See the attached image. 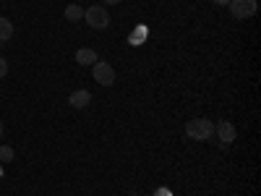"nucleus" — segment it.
<instances>
[{
    "instance_id": "obj_1",
    "label": "nucleus",
    "mask_w": 261,
    "mask_h": 196,
    "mask_svg": "<svg viewBox=\"0 0 261 196\" xmlns=\"http://www.w3.org/2000/svg\"><path fill=\"white\" fill-rule=\"evenodd\" d=\"M212 134H214V123L206 118H193L186 123V136L193 141H206Z\"/></svg>"
},
{
    "instance_id": "obj_2",
    "label": "nucleus",
    "mask_w": 261,
    "mask_h": 196,
    "mask_svg": "<svg viewBox=\"0 0 261 196\" xmlns=\"http://www.w3.org/2000/svg\"><path fill=\"white\" fill-rule=\"evenodd\" d=\"M84 21L92 29H107L110 27V13H107V8H102V6H92V8L84 11Z\"/></svg>"
},
{
    "instance_id": "obj_3",
    "label": "nucleus",
    "mask_w": 261,
    "mask_h": 196,
    "mask_svg": "<svg viewBox=\"0 0 261 196\" xmlns=\"http://www.w3.org/2000/svg\"><path fill=\"white\" fill-rule=\"evenodd\" d=\"M92 76H94V81L102 84V86H113V84H115V68H113L110 63H105V60H97V63L92 65Z\"/></svg>"
},
{
    "instance_id": "obj_4",
    "label": "nucleus",
    "mask_w": 261,
    "mask_h": 196,
    "mask_svg": "<svg viewBox=\"0 0 261 196\" xmlns=\"http://www.w3.org/2000/svg\"><path fill=\"white\" fill-rule=\"evenodd\" d=\"M230 13L232 18L243 21V18H253L256 16V0H230Z\"/></svg>"
},
{
    "instance_id": "obj_5",
    "label": "nucleus",
    "mask_w": 261,
    "mask_h": 196,
    "mask_svg": "<svg viewBox=\"0 0 261 196\" xmlns=\"http://www.w3.org/2000/svg\"><path fill=\"white\" fill-rule=\"evenodd\" d=\"M214 134L220 136L222 146H227V144H232V141H235V136H238V131H235V126H232L230 120H220V123L214 126Z\"/></svg>"
},
{
    "instance_id": "obj_6",
    "label": "nucleus",
    "mask_w": 261,
    "mask_h": 196,
    "mask_svg": "<svg viewBox=\"0 0 261 196\" xmlns=\"http://www.w3.org/2000/svg\"><path fill=\"white\" fill-rule=\"evenodd\" d=\"M89 102H92V92H86V89H76V92L68 97V105L76 107V110H84Z\"/></svg>"
},
{
    "instance_id": "obj_7",
    "label": "nucleus",
    "mask_w": 261,
    "mask_h": 196,
    "mask_svg": "<svg viewBox=\"0 0 261 196\" xmlns=\"http://www.w3.org/2000/svg\"><path fill=\"white\" fill-rule=\"evenodd\" d=\"M97 60H99V55H97L92 47H79V50H76V63H79V65H94Z\"/></svg>"
},
{
    "instance_id": "obj_8",
    "label": "nucleus",
    "mask_w": 261,
    "mask_h": 196,
    "mask_svg": "<svg viewBox=\"0 0 261 196\" xmlns=\"http://www.w3.org/2000/svg\"><path fill=\"white\" fill-rule=\"evenodd\" d=\"M63 16L71 21V24H79V21L84 18V8L79 6V3H71V6H65V11H63Z\"/></svg>"
},
{
    "instance_id": "obj_9",
    "label": "nucleus",
    "mask_w": 261,
    "mask_h": 196,
    "mask_svg": "<svg viewBox=\"0 0 261 196\" xmlns=\"http://www.w3.org/2000/svg\"><path fill=\"white\" fill-rule=\"evenodd\" d=\"M11 37H13V24H11V18L0 16V42H8Z\"/></svg>"
},
{
    "instance_id": "obj_10",
    "label": "nucleus",
    "mask_w": 261,
    "mask_h": 196,
    "mask_svg": "<svg viewBox=\"0 0 261 196\" xmlns=\"http://www.w3.org/2000/svg\"><path fill=\"white\" fill-rule=\"evenodd\" d=\"M0 162H13V146H0Z\"/></svg>"
},
{
    "instance_id": "obj_11",
    "label": "nucleus",
    "mask_w": 261,
    "mask_h": 196,
    "mask_svg": "<svg viewBox=\"0 0 261 196\" xmlns=\"http://www.w3.org/2000/svg\"><path fill=\"white\" fill-rule=\"evenodd\" d=\"M8 76V63H6V58H0V79H6Z\"/></svg>"
},
{
    "instance_id": "obj_12",
    "label": "nucleus",
    "mask_w": 261,
    "mask_h": 196,
    "mask_svg": "<svg viewBox=\"0 0 261 196\" xmlns=\"http://www.w3.org/2000/svg\"><path fill=\"white\" fill-rule=\"evenodd\" d=\"M154 196H172V193H170V191H167V188H160V191H157V193H154Z\"/></svg>"
},
{
    "instance_id": "obj_13",
    "label": "nucleus",
    "mask_w": 261,
    "mask_h": 196,
    "mask_svg": "<svg viewBox=\"0 0 261 196\" xmlns=\"http://www.w3.org/2000/svg\"><path fill=\"white\" fill-rule=\"evenodd\" d=\"M214 6H230V0H212Z\"/></svg>"
},
{
    "instance_id": "obj_14",
    "label": "nucleus",
    "mask_w": 261,
    "mask_h": 196,
    "mask_svg": "<svg viewBox=\"0 0 261 196\" xmlns=\"http://www.w3.org/2000/svg\"><path fill=\"white\" fill-rule=\"evenodd\" d=\"M107 6H115V3H123V0H105Z\"/></svg>"
},
{
    "instance_id": "obj_15",
    "label": "nucleus",
    "mask_w": 261,
    "mask_h": 196,
    "mask_svg": "<svg viewBox=\"0 0 261 196\" xmlns=\"http://www.w3.org/2000/svg\"><path fill=\"white\" fill-rule=\"evenodd\" d=\"M0 139H3V120H0Z\"/></svg>"
},
{
    "instance_id": "obj_16",
    "label": "nucleus",
    "mask_w": 261,
    "mask_h": 196,
    "mask_svg": "<svg viewBox=\"0 0 261 196\" xmlns=\"http://www.w3.org/2000/svg\"><path fill=\"white\" fill-rule=\"evenodd\" d=\"M0 45H3V42H0Z\"/></svg>"
}]
</instances>
